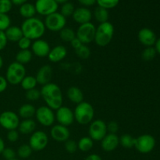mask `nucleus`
I'll return each mask as SVG.
<instances>
[{
    "instance_id": "3c124183",
    "label": "nucleus",
    "mask_w": 160,
    "mask_h": 160,
    "mask_svg": "<svg viewBox=\"0 0 160 160\" xmlns=\"http://www.w3.org/2000/svg\"><path fill=\"white\" fill-rule=\"evenodd\" d=\"M84 160H102V159L99 155L93 153V154H90L89 156H88Z\"/></svg>"
},
{
    "instance_id": "f03ea898",
    "label": "nucleus",
    "mask_w": 160,
    "mask_h": 160,
    "mask_svg": "<svg viewBox=\"0 0 160 160\" xmlns=\"http://www.w3.org/2000/svg\"><path fill=\"white\" fill-rule=\"evenodd\" d=\"M20 28L23 36L31 41L42 38L46 30L44 22L35 17L23 20Z\"/></svg>"
},
{
    "instance_id": "dca6fc26",
    "label": "nucleus",
    "mask_w": 160,
    "mask_h": 160,
    "mask_svg": "<svg viewBox=\"0 0 160 160\" xmlns=\"http://www.w3.org/2000/svg\"><path fill=\"white\" fill-rule=\"evenodd\" d=\"M50 136L57 142H65L70 139V132L67 127L61 124H56L50 130Z\"/></svg>"
},
{
    "instance_id": "2eb2a0df",
    "label": "nucleus",
    "mask_w": 160,
    "mask_h": 160,
    "mask_svg": "<svg viewBox=\"0 0 160 160\" xmlns=\"http://www.w3.org/2000/svg\"><path fill=\"white\" fill-rule=\"evenodd\" d=\"M31 48L33 55L38 58L47 57L51 49L48 42L42 38L34 40L31 44Z\"/></svg>"
},
{
    "instance_id": "cd10ccee",
    "label": "nucleus",
    "mask_w": 160,
    "mask_h": 160,
    "mask_svg": "<svg viewBox=\"0 0 160 160\" xmlns=\"http://www.w3.org/2000/svg\"><path fill=\"white\" fill-rule=\"evenodd\" d=\"M94 146V141L90 137H82L78 142V148L83 152H89Z\"/></svg>"
},
{
    "instance_id": "393cba45",
    "label": "nucleus",
    "mask_w": 160,
    "mask_h": 160,
    "mask_svg": "<svg viewBox=\"0 0 160 160\" xmlns=\"http://www.w3.org/2000/svg\"><path fill=\"white\" fill-rule=\"evenodd\" d=\"M35 112L36 108L32 104L26 103V104L22 105L19 108L18 116L20 118H23V120H25V119H32V117L35 116Z\"/></svg>"
},
{
    "instance_id": "864d4df0",
    "label": "nucleus",
    "mask_w": 160,
    "mask_h": 160,
    "mask_svg": "<svg viewBox=\"0 0 160 160\" xmlns=\"http://www.w3.org/2000/svg\"><path fill=\"white\" fill-rule=\"evenodd\" d=\"M155 48L156 50V52L160 55V38L156 40V44H155Z\"/></svg>"
},
{
    "instance_id": "603ef678",
    "label": "nucleus",
    "mask_w": 160,
    "mask_h": 160,
    "mask_svg": "<svg viewBox=\"0 0 160 160\" xmlns=\"http://www.w3.org/2000/svg\"><path fill=\"white\" fill-rule=\"evenodd\" d=\"M12 5L15 6H21V5L24 4V3L28 2V0H11Z\"/></svg>"
},
{
    "instance_id": "ddd939ff",
    "label": "nucleus",
    "mask_w": 160,
    "mask_h": 160,
    "mask_svg": "<svg viewBox=\"0 0 160 160\" xmlns=\"http://www.w3.org/2000/svg\"><path fill=\"white\" fill-rule=\"evenodd\" d=\"M34 6L37 13L47 17L57 12L59 4L54 0H36Z\"/></svg>"
},
{
    "instance_id": "c03bdc74",
    "label": "nucleus",
    "mask_w": 160,
    "mask_h": 160,
    "mask_svg": "<svg viewBox=\"0 0 160 160\" xmlns=\"http://www.w3.org/2000/svg\"><path fill=\"white\" fill-rule=\"evenodd\" d=\"M6 138L7 140L9 142H17L19 140V131L17 130H11V131H8L7 134H6Z\"/></svg>"
},
{
    "instance_id": "09e8293b",
    "label": "nucleus",
    "mask_w": 160,
    "mask_h": 160,
    "mask_svg": "<svg viewBox=\"0 0 160 160\" xmlns=\"http://www.w3.org/2000/svg\"><path fill=\"white\" fill-rule=\"evenodd\" d=\"M78 2L82 5L84 7H89L94 6L96 3V0H78Z\"/></svg>"
},
{
    "instance_id": "c9c22d12",
    "label": "nucleus",
    "mask_w": 160,
    "mask_h": 160,
    "mask_svg": "<svg viewBox=\"0 0 160 160\" xmlns=\"http://www.w3.org/2000/svg\"><path fill=\"white\" fill-rule=\"evenodd\" d=\"M75 52H76L77 56L79 58L82 59H88L91 56V49L87 45H84L83 44L81 47L75 49Z\"/></svg>"
},
{
    "instance_id": "a19ab883",
    "label": "nucleus",
    "mask_w": 160,
    "mask_h": 160,
    "mask_svg": "<svg viewBox=\"0 0 160 160\" xmlns=\"http://www.w3.org/2000/svg\"><path fill=\"white\" fill-rule=\"evenodd\" d=\"M64 148H65L66 151L67 152L70 153H74L76 152L77 150L78 149V142H75L74 140H67V142H64Z\"/></svg>"
},
{
    "instance_id": "58836bf2",
    "label": "nucleus",
    "mask_w": 160,
    "mask_h": 160,
    "mask_svg": "<svg viewBox=\"0 0 160 160\" xmlns=\"http://www.w3.org/2000/svg\"><path fill=\"white\" fill-rule=\"evenodd\" d=\"M11 26V19L8 14L0 13V31H5Z\"/></svg>"
},
{
    "instance_id": "6ab92c4d",
    "label": "nucleus",
    "mask_w": 160,
    "mask_h": 160,
    "mask_svg": "<svg viewBox=\"0 0 160 160\" xmlns=\"http://www.w3.org/2000/svg\"><path fill=\"white\" fill-rule=\"evenodd\" d=\"M120 145L119 137L117 134L108 133L101 141V147L103 151L110 152L114 151Z\"/></svg>"
},
{
    "instance_id": "6e6d98bb",
    "label": "nucleus",
    "mask_w": 160,
    "mask_h": 160,
    "mask_svg": "<svg viewBox=\"0 0 160 160\" xmlns=\"http://www.w3.org/2000/svg\"><path fill=\"white\" fill-rule=\"evenodd\" d=\"M54 1L56 2L58 4H63V3L69 2V0H54Z\"/></svg>"
},
{
    "instance_id": "a211bd4d",
    "label": "nucleus",
    "mask_w": 160,
    "mask_h": 160,
    "mask_svg": "<svg viewBox=\"0 0 160 160\" xmlns=\"http://www.w3.org/2000/svg\"><path fill=\"white\" fill-rule=\"evenodd\" d=\"M52 68L48 64L41 67L34 76L38 84L43 86L51 82L52 78Z\"/></svg>"
},
{
    "instance_id": "aec40b11",
    "label": "nucleus",
    "mask_w": 160,
    "mask_h": 160,
    "mask_svg": "<svg viewBox=\"0 0 160 160\" xmlns=\"http://www.w3.org/2000/svg\"><path fill=\"white\" fill-rule=\"evenodd\" d=\"M72 17L76 23H79L80 25L84 24L91 22L92 19V12L88 8L82 6L75 9Z\"/></svg>"
},
{
    "instance_id": "a18cd8bd",
    "label": "nucleus",
    "mask_w": 160,
    "mask_h": 160,
    "mask_svg": "<svg viewBox=\"0 0 160 160\" xmlns=\"http://www.w3.org/2000/svg\"><path fill=\"white\" fill-rule=\"evenodd\" d=\"M106 128H107L108 133L110 134H117L119 131V124L116 121H110L106 123Z\"/></svg>"
},
{
    "instance_id": "72a5a7b5",
    "label": "nucleus",
    "mask_w": 160,
    "mask_h": 160,
    "mask_svg": "<svg viewBox=\"0 0 160 160\" xmlns=\"http://www.w3.org/2000/svg\"><path fill=\"white\" fill-rule=\"evenodd\" d=\"M156 54H157V52H156V50L155 48V47H146L142 51V58L143 60L146 61V62H149V61H152V59H155Z\"/></svg>"
},
{
    "instance_id": "13d9d810",
    "label": "nucleus",
    "mask_w": 160,
    "mask_h": 160,
    "mask_svg": "<svg viewBox=\"0 0 160 160\" xmlns=\"http://www.w3.org/2000/svg\"><path fill=\"white\" fill-rule=\"evenodd\" d=\"M11 160H20V159H11Z\"/></svg>"
},
{
    "instance_id": "8fccbe9b",
    "label": "nucleus",
    "mask_w": 160,
    "mask_h": 160,
    "mask_svg": "<svg viewBox=\"0 0 160 160\" xmlns=\"http://www.w3.org/2000/svg\"><path fill=\"white\" fill-rule=\"evenodd\" d=\"M70 45L72 46V48H73L74 50L77 49V48H78L79 47H81V45H83V44L81 43V41H80L78 38H73V40L70 42Z\"/></svg>"
},
{
    "instance_id": "5701e85b",
    "label": "nucleus",
    "mask_w": 160,
    "mask_h": 160,
    "mask_svg": "<svg viewBox=\"0 0 160 160\" xmlns=\"http://www.w3.org/2000/svg\"><path fill=\"white\" fill-rule=\"evenodd\" d=\"M17 129L19 133H21L22 134H31L36 130V122L33 119H25L20 122Z\"/></svg>"
},
{
    "instance_id": "412c9836",
    "label": "nucleus",
    "mask_w": 160,
    "mask_h": 160,
    "mask_svg": "<svg viewBox=\"0 0 160 160\" xmlns=\"http://www.w3.org/2000/svg\"><path fill=\"white\" fill-rule=\"evenodd\" d=\"M67 56V49L64 45H59L53 47L50 49L48 56V60L54 63L61 62Z\"/></svg>"
},
{
    "instance_id": "c85d7f7f",
    "label": "nucleus",
    "mask_w": 160,
    "mask_h": 160,
    "mask_svg": "<svg viewBox=\"0 0 160 160\" xmlns=\"http://www.w3.org/2000/svg\"><path fill=\"white\" fill-rule=\"evenodd\" d=\"M109 14L108 9L99 7V6L95 8V11H94V17L97 22H98L99 23L107 22L109 20Z\"/></svg>"
},
{
    "instance_id": "2f4dec72",
    "label": "nucleus",
    "mask_w": 160,
    "mask_h": 160,
    "mask_svg": "<svg viewBox=\"0 0 160 160\" xmlns=\"http://www.w3.org/2000/svg\"><path fill=\"white\" fill-rule=\"evenodd\" d=\"M120 145L125 148H134V143H135V138L129 134H122L119 137Z\"/></svg>"
},
{
    "instance_id": "1a4fd4ad",
    "label": "nucleus",
    "mask_w": 160,
    "mask_h": 160,
    "mask_svg": "<svg viewBox=\"0 0 160 160\" xmlns=\"http://www.w3.org/2000/svg\"><path fill=\"white\" fill-rule=\"evenodd\" d=\"M108 134L106 123L102 120H92L89 124L88 137L94 142H101L103 138Z\"/></svg>"
},
{
    "instance_id": "4d7b16f0",
    "label": "nucleus",
    "mask_w": 160,
    "mask_h": 160,
    "mask_svg": "<svg viewBox=\"0 0 160 160\" xmlns=\"http://www.w3.org/2000/svg\"><path fill=\"white\" fill-rule=\"evenodd\" d=\"M2 67H3V59L1 55H0V70H1Z\"/></svg>"
},
{
    "instance_id": "c756f323",
    "label": "nucleus",
    "mask_w": 160,
    "mask_h": 160,
    "mask_svg": "<svg viewBox=\"0 0 160 160\" xmlns=\"http://www.w3.org/2000/svg\"><path fill=\"white\" fill-rule=\"evenodd\" d=\"M20 84L22 88L27 92V91H29L31 89L36 88L38 83L35 77L31 76V75H28V76L26 75Z\"/></svg>"
},
{
    "instance_id": "de8ad7c7",
    "label": "nucleus",
    "mask_w": 160,
    "mask_h": 160,
    "mask_svg": "<svg viewBox=\"0 0 160 160\" xmlns=\"http://www.w3.org/2000/svg\"><path fill=\"white\" fill-rule=\"evenodd\" d=\"M8 87V82L6 81V78L0 75V93H2L3 92L6 90Z\"/></svg>"
},
{
    "instance_id": "bb28decb",
    "label": "nucleus",
    "mask_w": 160,
    "mask_h": 160,
    "mask_svg": "<svg viewBox=\"0 0 160 160\" xmlns=\"http://www.w3.org/2000/svg\"><path fill=\"white\" fill-rule=\"evenodd\" d=\"M33 53L30 49L20 50L16 55V62L25 65V64L29 63L33 58Z\"/></svg>"
},
{
    "instance_id": "7c9ffc66",
    "label": "nucleus",
    "mask_w": 160,
    "mask_h": 160,
    "mask_svg": "<svg viewBox=\"0 0 160 160\" xmlns=\"http://www.w3.org/2000/svg\"><path fill=\"white\" fill-rule=\"evenodd\" d=\"M59 38L62 42L70 43L73 38H76V32L71 28L65 27L59 31Z\"/></svg>"
},
{
    "instance_id": "b1692460",
    "label": "nucleus",
    "mask_w": 160,
    "mask_h": 160,
    "mask_svg": "<svg viewBox=\"0 0 160 160\" xmlns=\"http://www.w3.org/2000/svg\"><path fill=\"white\" fill-rule=\"evenodd\" d=\"M8 42H17L23 36L20 27L10 26L4 31Z\"/></svg>"
},
{
    "instance_id": "4468645a",
    "label": "nucleus",
    "mask_w": 160,
    "mask_h": 160,
    "mask_svg": "<svg viewBox=\"0 0 160 160\" xmlns=\"http://www.w3.org/2000/svg\"><path fill=\"white\" fill-rule=\"evenodd\" d=\"M55 116H56V120H57L59 124L67 127V128L73 124L75 120L73 111L67 106H62L59 109H56Z\"/></svg>"
},
{
    "instance_id": "f8f14e48",
    "label": "nucleus",
    "mask_w": 160,
    "mask_h": 160,
    "mask_svg": "<svg viewBox=\"0 0 160 160\" xmlns=\"http://www.w3.org/2000/svg\"><path fill=\"white\" fill-rule=\"evenodd\" d=\"M48 144V137L45 131H35L29 138L30 147L33 151L40 152L45 149Z\"/></svg>"
},
{
    "instance_id": "f704fd0d",
    "label": "nucleus",
    "mask_w": 160,
    "mask_h": 160,
    "mask_svg": "<svg viewBox=\"0 0 160 160\" xmlns=\"http://www.w3.org/2000/svg\"><path fill=\"white\" fill-rule=\"evenodd\" d=\"M74 10H75L74 5H73V3L70 2H65L63 3V4H62L60 13L62 14L64 17L67 18V17H72Z\"/></svg>"
},
{
    "instance_id": "49530a36",
    "label": "nucleus",
    "mask_w": 160,
    "mask_h": 160,
    "mask_svg": "<svg viewBox=\"0 0 160 160\" xmlns=\"http://www.w3.org/2000/svg\"><path fill=\"white\" fill-rule=\"evenodd\" d=\"M8 43V40L6 38V36L5 34L4 31H0V52L2 51L6 47Z\"/></svg>"
},
{
    "instance_id": "79ce46f5",
    "label": "nucleus",
    "mask_w": 160,
    "mask_h": 160,
    "mask_svg": "<svg viewBox=\"0 0 160 160\" xmlns=\"http://www.w3.org/2000/svg\"><path fill=\"white\" fill-rule=\"evenodd\" d=\"M31 44H32V41L31 39L28 38L24 37V36H23L17 42V45H18V47L20 48V50L29 49L31 46Z\"/></svg>"
},
{
    "instance_id": "7ed1b4c3",
    "label": "nucleus",
    "mask_w": 160,
    "mask_h": 160,
    "mask_svg": "<svg viewBox=\"0 0 160 160\" xmlns=\"http://www.w3.org/2000/svg\"><path fill=\"white\" fill-rule=\"evenodd\" d=\"M114 31V26L110 22L99 23L95 30L94 42L98 46H107L113 38Z\"/></svg>"
},
{
    "instance_id": "4c0bfd02",
    "label": "nucleus",
    "mask_w": 160,
    "mask_h": 160,
    "mask_svg": "<svg viewBox=\"0 0 160 160\" xmlns=\"http://www.w3.org/2000/svg\"><path fill=\"white\" fill-rule=\"evenodd\" d=\"M25 97L30 102L38 101L41 98V92L37 88L31 89L29 91H27L25 93Z\"/></svg>"
},
{
    "instance_id": "6e6552de",
    "label": "nucleus",
    "mask_w": 160,
    "mask_h": 160,
    "mask_svg": "<svg viewBox=\"0 0 160 160\" xmlns=\"http://www.w3.org/2000/svg\"><path fill=\"white\" fill-rule=\"evenodd\" d=\"M35 117L42 126L46 128L52 127L56 120L54 111L47 106H42L36 109Z\"/></svg>"
},
{
    "instance_id": "20e7f679",
    "label": "nucleus",
    "mask_w": 160,
    "mask_h": 160,
    "mask_svg": "<svg viewBox=\"0 0 160 160\" xmlns=\"http://www.w3.org/2000/svg\"><path fill=\"white\" fill-rule=\"evenodd\" d=\"M74 120L81 125L90 124L95 117V109L92 105L83 101L75 107L73 111Z\"/></svg>"
},
{
    "instance_id": "423d86ee",
    "label": "nucleus",
    "mask_w": 160,
    "mask_h": 160,
    "mask_svg": "<svg viewBox=\"0 0 160 160\" xmlns=\"http://www.w3.org/2000/svg\"><path fill=\"white\" fill-rule=\"evenodd\" d=\"M45 26L46 29L52 32H59L67 24V18L60 12H56L45 17Z\"/></svg>"
},
{
    "instance_id": "a878e982",
    "label": "nucleus",
    "mask_w": 160,
    "mask_h": 160,
    "mask_svg": "<svg viewBox=\"0 0 160 160\" xmlns=\"http://www.w3.org/2000/svg\"><path fill=\"white\" fill-rule=\"evenodd\" d=\"M19 12H20V15L25 20L34 17L35 14L37 13L34 5L29 2H26L21 5L19 9Z\"/></svg>"
},
{
    "instance_id": "e433bc0d",
    "label": "nucleus",
    "mask_w": 160,
    "mask_h": 160,
    "mask_svg": "<svg viewBox=\"0 0 160 160\" xmlns=\"http://www.w3.org/2000/svg\"><path fill=\"white\" fill-rule=\"evenodd\" d=\"M120 0H96V3L99 7L109 9H113L118 6Z\"/></svg>"
},
{
    "instance_id": "9d476101",
    "label": "nucleus",
    "mask_w": 160,
    "mask_h": 160,
    "mask_svg": "<svg viewBox=\"0 0 160 160\" xmlns=\"http://www.w3.org/2000/svg\"><path fill=\"white\" fill-rule=\"evenodd\" d=\"M156 146V139L151 134H145L135 138L134 148L142 154H148L154 149Z\"/></svg>"
},
{
    "instance_id": "39448f33",
    "label": "nucleus",
    "mask_w": 160,
    "mask_h": 160,
    "mask_svg": "<svg viewBox=\"0 0 160 160\" xmlns=\"http://www.w3.org/2000/svg\"><path fill=\"white\" fill-rule=\"evenodd\" d=\"M27 71L24 65L17 62H12L8 66L6 72V79L8 84L12 85L20 84L22 80L26 76Z\"/></svg>"
},
{
    "instance_id": "f3484780",
    "label": "nucleus",
    "mask_w": 160,
    "mask_h": 160,
    "mask_svg": "<svg viewBox=\"0 0 160 160\" xmlns=\"http://www.w3.org/2000/svg\"><path fill=\"white\" fill-rule=\"evenodd\" d=\"M138 38L140 43L145 47L153 46L157 40L156 34L154 31L148 28H142L138 34Z\"/></svg>"
},
{
    "instance_id": "f257e3e1",
    "label": "nucleus",
    "mask_w": 160,
    "mask_h": 160,
    "mask_svg": "<svg viewBox=\"0 0 160 160\" xmlns=\"http://www.w3.org/2000/svg\"><path fill=\"white\" fill-rule=\"evenodd\" d=\"M41 97L48 107L56 110L62 106L63 97L60 87L55 83L50 82L45 84L40 90Z\"/></svg>"
},
{
    "instance_id": "0eeeda50",
    "label": "nucleus",
    "mask_w": 160,
    "mask_h": 160,
    "mask_svg": "<svg viewBox=\"0 0 160 160\" xmlns=\"http://www.w3.org/2000/svg\"><path fill=\"white\" fill-rule=\"evenodd\" d=\"M95 30L96 27L92 22L79 25L76 31V38L81 41V43L88 45L94 42Z\"/></svg>"
},
{
    "instance_id": "5fc2aeb1",
    "label": "nucleus",
    "mask_w": 160,
    "mask_h": 160,
    "mask_svg": "<svg viewBox=\"0 0 160 160\" xmlns=\"http://www.w3.org/2000/svg\"><path fill=\"white\" fill-rule=\"evenodd\" d=\"M5 148H6V146H5L4 141H3V139L0 137V154H2V151L4 150Z\"/></svg>"
},
{
    "instance_id": "9b49d317",
    "label": "nucleus",
    "mask_w": 160,
    "mask_h": 160,
    "mask_svg": "<svg viewBox=\"0 0 160 160\" xmlns=\"http://www.w3.org/2000/svg\"><path fill=\"white\" fill-rule=\"evenodd\" d=\"M20 117L13 111H4L0 114V126L5 130H17L20 124Z\"/></svg>"
},
{
    "instance_id": "37998d69",
    "label": "nucleus",
    "mask_w": 160,
    "mask_h": 160,
    "mask_svg": "<svg viewBox=\"0 0 160 160\" xmlns=\"http://www.w3.org/2000/svg\"><path fill=\"white\" fill-rule=\"evenodd\" d=\"M2 156L6 160H11L16 159L17 153L12 148H5L2 152Z\"/></svg>"
},
{
    "instance_id": "4be33fe9",
    "label": "nucleus",
    "mask_w": 160,
    "mask_h": 160,
    "mask_svg": "<svg viewBox=\"0 0 160 160\" xmlns=\"http://www.w3.org/2000/svg\"><path fill=\"white\" fill-rule=\"evenodd\" d=\"M67 96L71 102L77 105L84 101V93L77 86H71L67 89Z\"/></svg>"
},
{
    "instance_id": "473e14b6",
    "label": "nucleus",
    "mask_w": 160,
    "mask_h": 160,
    "mask_svg": "<svg viewBox=\"0 0 160 160\" xmlns=\"http://www.w3.org/2000/svg\"><path fill=\"white\" fill-rule=\"evenodd\" d=\"M33 150L28 144H23L17 149V156L20 159H28L32 154Z\"/></svg>"
},
{
    "instance_id": "ea45409f",
    "label": "nucleus",
    "mask_w": 160,
    "mask_h": 160,
    "mask_svg": "<svg viewBox=\"0 0 160 160\" xmlns=\"http://www.w3.org/2000/svg\"><path fill=\"white\" fill-rule=\"evenodd\" d=\"M12 8L11 0H0V13L7 14Z\"/></svg>"
}]
</instances>
